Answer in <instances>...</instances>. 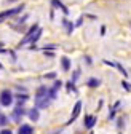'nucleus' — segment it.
<instances>
[{
    "label": "nucleus",
    "mask_w": 131,
    "mask_h": 134,
    "mask_svg": "<svg viewBox=\"0 0 131 134\" xmlns=\"http://www.w3.org/2000/svg\"><path fill=\"white\" fill-rule=\"evenodd\" d=\"M0 104H2L3 107H8L13 104V94L10 90H3L2 93H0Z\"/></svg>",
    "instance_id": "3"
},
{
    "label": "nucleus",
    "mask_w": 131,
    "mask_h": 134,
    "mask_svg": "<svg viewBox=\"0 0 131 134\" xmlns=\"http://www.w3.org/2000/svg\"><path fill=\"white\" fill-rule=\"evenodd\" d=\"M51 3H53L54 7H58V8H59V10H61V11H62L64 14H69V10H67V7H66V5H64V3L61 2V0H53Z\"/></svg>",
    "instance_id": "7"
},
{
    "label": "nucleus",
    "mask_w": 131,
    "mask_h": 134,
    "mask_svg": "<svg viewBox=\"0 0 131 134\" xmlns=\"http://www.w3.org/2000/svg\"><path fill=\"white\" fill-rule=\"evenodd\" d=\"M18 134H34V129H32L30 125H21L18 129Z\"/></svg>",
    "instance_id": "6"
},
{
    "label": "nucleus",
    "mask_w": 131,
    "mask_h": 134,
    "mask_svg": "<svg viewBox=\"0 0 131 134\" xmlns=\"http://www.w3.org/2000/svg\"><path fill=\"white\" fill-rule=\"evenodd\" d=\"M37 29H39V24L35 23L34 26H32L30 29H29V32L26 34V37L21 40V43H19V46L21 45H26V43H29V42H34V35H35V32H37Z\"/></svg>",
    "instance_id": "4"
},
{
    "label": "nucleus",
    "mask_w": 131,
    "mask_h": 134,
    "mask_svg": "<svg viewBox=\"0 0 131 134\" xmlns=\"http://www.w3.org/2000/svg\"><path fill=\"white\" fill-rule=\"evenodd\" d=\"M7 123H8V118H7L3 113H0V126H5Z\"/></svg>",
    "instance_id": "14"
},
{
    "label": "nucleus",
    "mask_w": 131,
    "mask_h": 134,
    "mask_svg": "<svg viewBox=\"0 0 131 134\" xmlns=\"http://www.w3.org/2000/svg\"><path fill=\"white\" fill-rule=\"evenodd\" d=\"M29 118H30L32 121H37V120H39V109H32V110L29 112Z\"/></svg>",
    "instance_id": "11"
},
{
    "label": "nucleus",
    "mask_w": 131,
    "mask_h": 134,
    "mask_svg": "<svg viewBox=\"0 0 131 134\" xmlns=\"http://www.w3.org/2000/svg\"><path fill=\"white\" fill-rule=\"evenodd\" d=\"M23 8H24V5H19V7H14V8H11V10L2 11V13H0V23H3L5 19H8V18H11V16L21 13V11H23Z\"/></svg>",
    "instance_id": "2"
},
{
    "label": "nucleus",
    "mask_w": 131,
    "mask_h": 134,
    "mask_svg": "<svg viewBox=\"0 0 131 134\" xmlns=\"http://www.w3.org/2000/svg\"><path fill=\"white\" fill-rule=\"evenodd\" d=\"M24 115V109L23 107H18L14 110V113H13V120L14 121H19V116H23Z\"/></svg>",
    "instance_id": "9"
},
{
    "label": "nucleus",
    "mask_w": 131,
    "mask_h": 134,
    "mask_svg": "<svg viewBox=\"0 0 131 134\" xmlns=\"http://www.w3.org/2000/svg\"><path fill=\"white\" fill-rule=\"evenodd\" d=\"M99 80H96V78H91V80H88V86H91V88H96V86H99Z\"/></svg>",
    "instance_id": "13"
},
{
    "label": "nucleus",
    "mask_w": 131,
    "mask_h": 134,
    "mask_svg": "<svg viewBox=\"0 0 131 134\" xmlns=\"http://www.w3.org/2000/svg\"><path fill=\"white\" fill-rule=\"evenodd\" d=\"M10 2H13V0H10Z\"/></svg>",
    "instance_id": "17"
},
{
    "label": "nucleus",
    "mask_w": 131,
    "mask_h": 134,
    "mask_svg": "<svg viewBox=\"0 0 131 134\" xmlns=\"http://www.w3.org/2000/svg\"><path fill=\"white\" fill-rule=\"evenodd\" d=\"M0 134H13V132H11V131H10V129H3V131H2V132H0Z\"/></svg>",
    "instance_id": "15"
},
{
    "label": "nucleus",
    "mask_w": 131,
    "mask_h": 134,
    "mask_svg": "<svg viewBox=\"0 0 131 134\" xmlns=\"http://www.w3.org/2000/svg\"><path fill=\"white\" fill-rule=\"evenodd\" d=\"M61 61H62V69H64V70H69V69H70V62H69V59H67V58H62Z\"/></svg>",
    "instance_id": "12"
},
{
    "label": "nucleus",
    "mask_w": 131,
    "mask_h": 134,
    "mask_svg": "<svg viewBox=\"0 0 131 134\" xmlns=\"http://www.w3.org/2000/svg\"><path fill=\"white\" fill-rule=\"evenodd\" d=\"M48 104H50V96H48V90L45 86L39 88L37 96H35V105L37 109H46Z\"/></svg>",
    "instance_id": "1"
},
{
    "label": "nucleus",
    "mask_w": 131,
    "mask_h": 134,
    "mask_svg": "<svg viewBox=\"0 0 131 134\" xmlns=\"http://www.w3.org/2000/svg\"><path fill=\"white\" fill-rule=\"evenodd\" d=\"M62 26L66 27L67 34H72V30H74V24H72L70 21H67V19H62Z\"/></svg>",
    "instance_id": "10"
},
{
    "label": "nucleus",
    "mask_w": 131,
    "mask_h": 134,
    "mask_svg": "<svg viewBox=\"0 0 131 134\" xmlns=\"http://www.w3.org/2000/svg\"><path fill=\"white\" fill-rule=\"evenodd\" d=\"M94 123H96V118L93 115H88V116H85V126L88 128V129H91L93 126H94Z\"/></svg>",
    "instance_id": "8"
},
{
    "label": "nucleus",
    "mask_w": 131,
    "mask_h": 134,
    "mask_svg": "<svg viewBox=\"0 0 131 134\" xmlns=\"http://www.w3.org/2000/svg\"><path fill=\"white\" fill-rule=\"evenodd\" d=\"M80 110H81V102L78 100V102L75 104V107H74V112H72V115H70V120H69V123H72L77 116H78V113H80Z\"/></svg>",
    "instance_id": "5"
},
{
    "label": "nucleus",
    "mask_w": 131,
    "mask_h": 134,
    "mask_svg": "<svg viewBox=\"0 0 131 134\" xmlns=\"http://www.w3.org/2000/svg\"><path fill=\"white\" fill-rule=\"evenodd\" d=\"M123 86H125V90H128V91H129V90H131V86H129V85H128V83H123Z\"/></svg>",
    "instance_id": "16"
}]
</instances>
